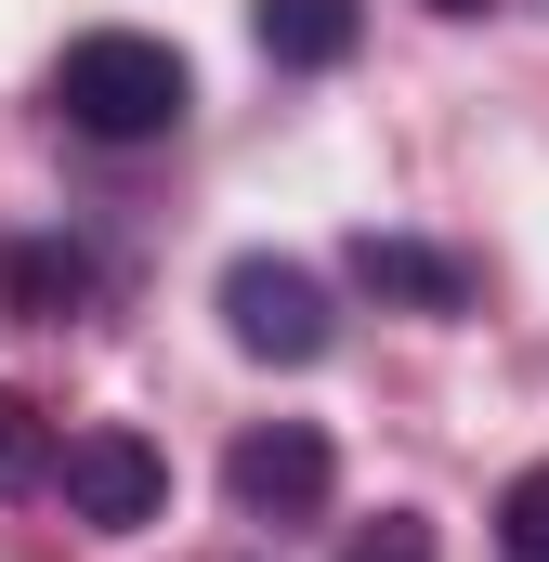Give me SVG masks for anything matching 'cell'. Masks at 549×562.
Listing matches in <instances>:
<instances>
[{"instance_id":"cell-5","label":"cell","mask_w":549,"mask_h":562,"mask_svg":"<svg viewBox=\"0 0 549 562\" xmlns=\"http://www.w3.org/2000/svg\"><path fill=\"white\" fill-rule=\"evenodd\" d=\"M354 276L380 288V301H418V314H458V301H471V276H458L445 249H418V236H380V223L354 236Z\"/></svg>"},{"instance_id":"cell-4","label":"cell","mask_w":549,"mask_h":562,"mask_svg":"<svg viewBox=\"0 0 549 562\" xmlns=\"http://www.w3.org/2000/svg\"><path fill=\"white\" fill-rule=\"evenodd\" d=\"M223 314H236V353H262V367H314L327 353V288L301 262H274V249L223 262Z\"/></svg>"},{"instance_id":"cell-3","label":"cell","mask_w":549,"mask_h":562,"mask_svg":"<svg viewBox=\"0 0 549 562\" xmlns=\"http://www.w3.org/2000/svg\"><path fill=\"white\" fill-rule=\"evenodd\" d=\"M223 484H236V510H249V524H314V510H327V484H340V445H327L314 419H262V431H236Z\"/></svg>"},{"instance_id":"cell-9","label":"cell","mask_w":549,"mask_h":562,"mask_svg":"<svg viewBox=\"0 0 549 562\" xmlns=\"http://www.w3.org/2000/svg\"><path fill=\"white\" fill-rule=\"evenodd\" d=\"M26 484H53V445H40V419L0 393V497H26Z\"/></svg>"},{"instance_id":"cell-6","label":"cell","mask_w":549,"mask_h":562,"mask_svg":"<svg viewBox=\"0 0 549 562\" xmlns=\"http://www.w3.org/2000/svg\"><path fill=\"white\" fill-rule=\"evenodd\" d=\"M249 26H262L274 66H340L367 13H354V0H249Z\"/></svg>"},{"instance_id":"cell-7","label":"cell","mask_w":549,"mask_h":562,"mask_svg":"<svg viewBox=\"0 0 549 562\" xmlns=\"http://www.w3.org/2000/svg\"><path fill=\"white\" fill-rule=\"evenodd\" d=\"M13 301L79 314V301H92V262H79V249H53V236H26V249H13Z\"/></svg>"},{"instance_id":"cell-8","label":"cell","mask_w":549,"mask_h":562,"mask_svg":"<svg viewBox=\"0 0 549 562\" xmlns=\"http://www.w3.org/2000/svg\"><path fill=\"white\" fill-rule=\"evenodd\" d=\"M497 550H511V562H549V458L511 471V497H497Z\"/></svg>"},{"instance_id":"cell-2","label":"cell","mask_w":549,"mask_h":562,"mask_svg":"<svg viewBox=\"0 0 549 562\" xmlns=\"http://www.w3.org/2000/svg\"><path fill=\"white\" fill-rule=\"evenodd\" d=\"M53 484H66V510H79L92 537H144V524L170 510V458H157V445H144L132 419H92V431H66Z\"/></svg>"},{"instance_id":"cell-1","label":"cell","mask_w":549,"mask_h":562,"mask_svg":"<svg viewBox=\"0 0 549 562\" xmlns=\"http://www.w3.org/2000/svg\"><path fill=\"white\" fill-rule=\"evenodd\" d=\"M53 105H66V132H92V144H157L183 105H197V79H183L170 40H144V26H92V40H66Z\"/></svg>"},{"instance_id":"cell-10","label":"cell","mask_w":549,"mask_h":562,"mask_svg":"<svg viewBox=\"0 0 549 562\" xmlns=\"http://www.w3.org/2000/svg\"><path fill=\"white\" fill-rule=\"evenodd\" d=\"M340 562H432V524L418 510H380L367 537H340Z\"/></svg>"},{"instance_id":"cell-11","label":"cell","mask_w":549,"mask_h":562,"mask_svg":"<svg viewBox=\"0 0 549 562\" xmlns=\"http://www.w3.org/2000/svg\"><path fill=\"white\" fill-rule=\"evenodd\" d=\"M432 13H484V0H432Z\"/></svg>"}]
</instances>
